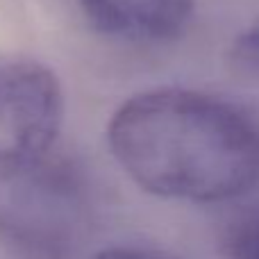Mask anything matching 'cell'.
Returning <instances> with one entry per match:
<instances>
[{
  "instance_id": "1",
  "label": "cell",
  "mask_w": 259,
  "mask_h": 259,
  "mask_svg": "<svg viewBox=\"0 0 259 259\" xmlns=\"http://www.w3.org/2000/svg\"><path fill=\"white\" fill-rule=\"evenodd\" d=\"M107 141L130 180L159 198L223 202L259 184V123L211 94H134L114 112Z\"/></svg>"
},
{
  "instance_id": "2",
  "label": "cell",
  "mask_w": 259,
  "mask_h": 259,
  "mask_svg": "<svg viewBox=\"0 0 259 259\" xmlns=\"http://www.w3.org/2000/svg\"><path fill=\"white\" fill-rule=\"evenodd\" d=\"M94 230V196L75 161L53 150L0 166V239L27 259H71Z\"/></svg>"
},
{
  "instance_id": "3",
  "label": "cell",
  "mask_w": 259,
  "mask_h": 259,
  "mask_svg": "<svg viewBox=\"0 0 259 259\" xmlns=\"http://www.w3.org/2000/svg\"><path fill=\"white\" fill-rule=\"evenodd\" d=\"M62 118V84L46 64L0 57V166L50 152Z\"/></svg>"
},
{
  "instance_id": "4",
  "label": "cell",
  "mask_w": 259,
  "mask_h": 259,
  "mask_svg": "<svg viewBox=\"0 0 259 259\" xmlns=\"http://www.w3.org/2000/svg\"><path fill=\"white\" fill-rule=\"evenodd\" d=\"M96 32L127 44H166L184 32L196 0H77Z\"/></svg>"
},
{
  "instance_id": "5",
  "label": "cell",
  "mask_w": 259,
  "mask_h": 259,
  "mask_svg": "<svg viewBox=\"0 0 259 259\" xmlns=\"http://www.w3.org/2000/svg\"><path fill=\"white\" fill-rule=\"evenodd\" d=\"M230 259H259V214L246 219L228 243Z\"/></svg>"
},
{
  "instance_id": "6",
  "label": "cell",
  "mask_w": 259,
  "mask_h": 259,
  "mask_svg": "<svg viewBox=\"0 0 259 259\" xmlns=\"http://www.w3.org/2000/svg\"><path fill=\"white\" fill-rule=\"evenodd\" d=\"M237 53H239V57L248 64V66L259 71V27L246 32V34L241 36Z\"/></svg>"
},
{
  "instance_id": "7",
  "label": "cell",
  "mask_w": 259,
  "mask_h": 259,
  "mask_svg": "<svg viewBox=\"0 0 259 259\" xmlns=\"http://www.w3.org/2000/svg\"><path fill=\"white\" fill-rule=\"evenodd\" d=\"M94 259H155V257L139 250H130V248H109V250L98 252Z\"/></svg>"
}]
</instances>
